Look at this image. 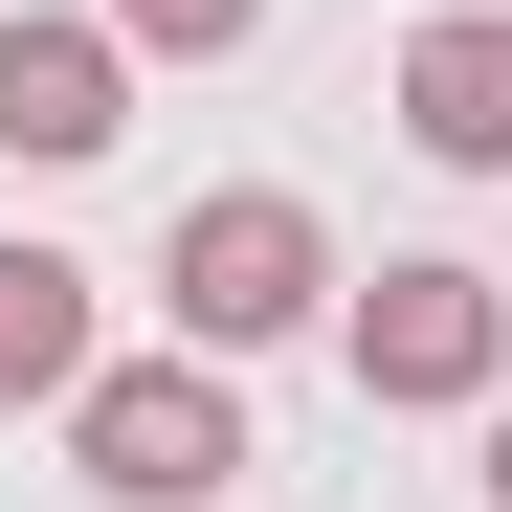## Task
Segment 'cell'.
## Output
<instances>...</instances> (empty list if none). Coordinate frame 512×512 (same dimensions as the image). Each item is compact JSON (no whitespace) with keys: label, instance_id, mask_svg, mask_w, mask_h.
<instances>
[{"label":"cell","instance_id":"7","mask_svg":"<svg viewBox=\"0 0 512 512\" xmlns=\"http://www.w3.org/2000/svg\"><path fill=\"white\" fill-rule=\"evenodd\" d=\"M112 23H134V45H156V67H223V45H245V23H268V0H112Z\"/></svg>","mask_w":512,"mask_h":512},{"label":"cell","instance_id":"1","mask_svg":"<svg viewBox=\"0 0 512 512\" xmlns=\"http://www.w3.org/2000/svg\"><path fill=\"white\" fill-rule=\"evenodd\" d=\"M156 290H179L201 357H268V334H312V312H334V223H312L290 179H223V201H179Z\"/></svg>","mask_w":512,"mask_h":512},{"label":"cell","instance_id":"5","mask_svg":"<svg viewBox=\"0 0 512 512\" xmlns=\"http://www.w3.org/2000/svg\"><path fill=\"white\" fill-rule=\"evenodd\" d=\"M401 134L446 156V179H512V0H446V23L401 45Z\"/></svg>","mask_w":512,"mask_h":512},{"label":"cell","instance_id":"8","mask_svg":"<svg viewBox=\"0 0 512 512\" xmlns=\"http://www.w3.org/2000/svg\"><path fill=\"white\" fill-rule=\"evenodd\" d=\"M490 512H512V401H490Z\"/></svg>","mask_w":512,"mask_h":512},{"label":"cell","instance_id":"2","mask_svg":"<svg viewBox=\"0 0 512 512\" xmlns=\"http://www.w3.org/2000/svg\"><path fill=\"white\" fill-rule=\"evenodd\" d=\"M67 468H90L112 512H201V490H245V401H223V357H201V334H179V357H90Z\"/></svg>","mask_w":512,"mask_h":512},{"label":"cell","instance_id":"6","mask_svg":"<svg viewBox=\"0 0 512 512\" xmlns=\"http://www.w3.org/2000/svg\"><path fill=\"white\" fill-rule=\"evenodd\" d=\"M90 268H67V245H0V401H90Z\"/></svg>","mask_w":512,"mask_h":512},{"label":"cell","instance_id":"4","mask_svg":"<svg viewBox=\"0 0 512 512\" xmlns=\"http://www.w3.org/2000/svg\"><path fill=\"white\" fill-rule=\"evenodd\" d=\"M134 134V23H0V156H112Z\"/></svg>","mask_w":512,"mask_h":512},{"label":"cell","instance_id":"3","mask_svg":"<svg viewBox=\"0 0 512 512\" xmlns=\"http://www.w3.org/2000/svg\"><path fill=\"white\" fill-rule=\"evenodd\" d=\"M512 379V290L490 268H379L357 290V401H490Z\"/></svg>","mask_w":512,"mask_h":512}]
</instances>
